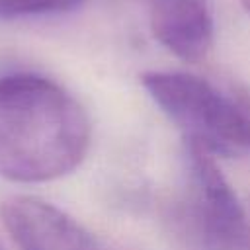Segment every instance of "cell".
<instances>
[{
  "instance_id": "obj_8",
  "label": "cell",
  "mask_w": 250,
  "mask_h": 250,
  "mask_svg": "<svg viewBox=\"0 0 250 250\" xmlns=\"http://www.w3.org/2000/svg\"><path fill=\"white\" fill-rule=\"evenodd\" d=\"M0 250H4V246H2V242H0Z\"/></svg>"
},
{
  "instance_id": "obj_6",
  "label": "cell",
  "mask_w": 250,
  "mask_h": 250,
  "mask_svg": "<svg viewBox=\"0 0 250 250\" xmlns=\"http://www.w3.org/2000/svg\"><path fill=\"white\" fill-rule=\"evenodd\" d=\"M82 0H0V18L53 16L76 10Z\"/></svg>"
},
{
  "instance_id": "obj_5",
  "label": "cell",
  "mask_w": 250,
  "mask_h": 250,
  "mask_svg": "<svg viewBox=\"0 0 250 250\" xmlns=\"http://www.w3.org/2000/svg\"><path fill=\"white\" fill-rule=\"evenodd\" d=\"M154 39L188 62L203 61L215 39L207 0H148Z\"/></svg>"
},
{
  "instance_id": "obj_3",
  "label": "cell",
  "mask_w": 250,
  "mask_h": 250,
  "mask_svg": "<svg viewBox=\"0 0 250 250\" xmlns=\"http://www.w3.org/2000/svg\"><path fill=\"white\" fill-rule=\"evenodd\" d=\"M193 180V215L205 242L217 250L238 246L246 232V215L234 188L223 174L217 156L197 143L186 141Z\"/></svg>"
},
{
  "instance_id": "obj_4",
  "label": "cell",
  "mask_w": 250,
  "mask_h": 250,
  "mask_svg": "<svg viewBox=\"0 0 250 250\" xmlns=\"http://www.w3.org/2000/svg\"><path fill=\"white\" fill-rule=\"evenodd\" d=\"M0 221L20 250H98L90 230L57 205L35 195L0 203Z\"/></svg>"
},
{
  "instance_id": "obj_7",
  "label": "cell",
  "mask_w": 250,
  "mask_h": 250,
  "mask_svg": "<svg viewBox=\"0 0 250 250\" xmlns=\"http://www.w3.org/2000/svg\"><path fill=\"white\" fill-rule=\"evenodd\" d=\"M240 4H242V8H244V10L250 14V0H240Z\"/></svg>"
},
{
  "instance_id": "obj_2",
  "label": "cell",
  "mask_w": 250,
  "mask_h": 250,
  "mask_svg": "<svg viewBox=\"0 0 250 250\" xmlns=\"http://www.w3.org/2000/svg\"><path fill=\"white\" fill-rule=\"evenodd\" d=\"M141 84L186 141L205 146L215 156L250 152V109L205 78L152 70L141 76Z\"/></svg>"
},
{
  "instance_id": "obj_1",
  "label": "cell",
  "mask_w": 250,
  "mask_h": 250,
  "mask_svg": "<svg viewBox=\"0 0 250 250\" xmlns=\"http://www.w3.org/2000/svg\"><path fill=\"white\" fill-rule=\"evenodd\" d=\"M92 143L84 105L55 80L0 76V178L43 184L74 172Z\"/></svg>"
}]
</instances>
